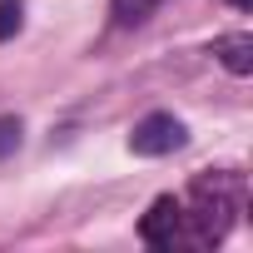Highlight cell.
<instances>
[{"mask_svg": "<svg viewBox=\"0 0 253 253\" xmlns=\"http://www.w3.org/2000/svg\"><path fill=\"white\" fill-rule=\"evenodd\" d=\"M189 213H184V243L209 248L233 228V213H243V174L238 169H209L194 179L189 194Z\"/></svg>", "mask_w": 253, "mask_h": 253, "instance_id": "cell-1", "label": "cell"}, {"mask_svg": "<svg viewBox=\"0 0 253 253\" xmlns=\"http://www.w3.org/2000/svg\"><path fill=\"white\" fill-rule=\"evenodd\" d=\"M139 238H144L149 248L174 253V248L184 243V204H179L174 194H159V199L149 204V213L139 218Z\"/></svg>", "mask_w": 253, "mask_h": 253, "instance_id": "cell-2", "label": "cell"}, {"mask_svg": "<svg viewBox=\"0 0 253 253\" xmlns=\"http://www.w3.org/2000/svg\"><path fill=\"white\" fill-rule=\"evenodd\" d=\"M189 134H184V124L174 119V114H144L134 129H129V149L134 154H144V159H159V154H174L179 144H184Z\"/></svg>", "mask_w": 253, "mask_h": 253, "instance_id": "cell-3", "label": "cell"}, {"mask_svg": "<svg viewBox=\"0 0 253 253\" xmlns=\"http://www.w3.org/2000/svg\"><path fill=\"white\" fill-rule=\"evenodd\" d=\"M213 60L228 75H248L253 70V35H223V40H213Z\"/></svg>", "mask_w": 253, "mask_h": 253, "instance_id": "cell-4", "label": "cell"}, {"mask_svg": "<svg viewBox=\"0 0 253 253\" xmlns=\"http://www.w3.org/2000/svg\"><path fill=\"white\" fill-rule=\"evenodd\" d=\"M159 5L164 0H109V15H114V25H144Z\"/></svg>", "mask_w": 253, "mask_h": 253, "instance_id": "cell-5", "label": "cell"}, {"mask_svg": "<svg viewBox=\"0 0 253 253\" xmlns=\"http://www.w3.org/2000/svg\"><path fill=\"white\" fill-rule=\"evenodd\" d=\"M20 20H25V10H20V0H0V40H10V35H20Z\"/></svg>", "mask_w": 253, "mask_h": 253, "instance_id": "cell-6", "label": "cell"}, {"mask_svg": "<svg viewBox=\"0 0 253 253\" xmlns=\"http://www.w3.org/2000/svg\"><path fill=\"white\" fill-rule=\"evenodd\" d=\"M20 149V119H0V159Z\"/></svg>", "mask_w": 253, "mask_h": 253, "instance_id": "cell-7", "label": "cell"}, {"mask_svg": "<svg viewBox=\"0 0 253 253\" xmlns=\"http://www.w3.org/2000/svg\"><path fill=\"white\" fill-rule=\"evenodd\" d=\"M228 5H238V10H248V5H253V0H228Z\"/></svg>", "mask_w": 253, "mask_h": 253, "instance_id": "cell-8", "label": "cell"}]
</instances>
